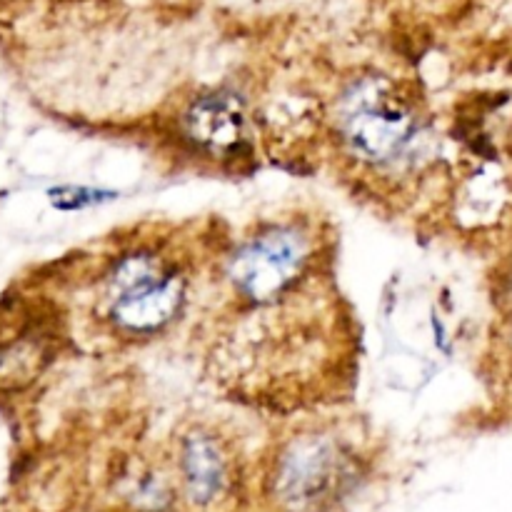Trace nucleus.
<instances>
[{
	"label": "nucleus",
	"mask_w": 512,
	"mask_h": 512,
	"mask_svg": "<svg viewBox=\"0 0 512 512\" xmlns=\"http://www.w3.org/2000/svg\"><path fill=\"white\" fill-rule=\"evenodd\" d=\"M340 128L353 153L378 165L413 155L420 138V123L410 105L383 80H363L345 95Z\"/></svg>",
	"instance_id": "1"
},
{
	"label": "nucleus",
	"mask_w": 512,
	"mask_h": 512,
	"mask_svg": "<svg viewBox=\"0 0 512 512\" xmlns=\"http://www.w3.org/2000/svg\"><path fill=\"white\" fill-rule=\"evenodd\" d=\"M183 278L148 253L128 255L110 280V315L128 333H155L178 313Z\"/></svg>",
	"instance_id": "2"
},
{
	"label": "nucleus",
	"mask_w": 512,
	"mask_h": 512,
	"mask_svg": "<svg viewBox=\"0 0 512 512\" xmlns=\"http://www.w3.org/2000/svg\"><path fill=\"white\" fill-rule=\"evenodd\" d=\"M310 258L308 240L295 228H270L250 238L230 263L240 295L265 303L283 293Z\"/></svg>",
	"instance_id": "3"
},
{
	"label": "nucleus",
	"mask_w": 512,
	"mask_h": 512,
	"mask_svg": "<svg viewBox=\"0 0 512 512\" xmlns=\"http://www.w3.org/2000/svg\"><path fill=\"white\" fill-rule=\"evenodd\" d=\"M343 475V455L325 438H308L285 453L278 470V490L293 508L303 510L328 498Z\"/></svg>",
	"instance_id": "4"
},
{
	"label": "nucleus",
	"mask_w": 512,
	"mask_h": 512,
	"mask_svg": "<svg viewBox=\"0 0 512 512\" xmlns=\"http://www.w3.org/2000/svg\"><path fill=\"white\" fill-rule=\"evenodd\" d=\"M185 490L195 505H210L228 488V460L210 435L193 433L183 445Z\"/></svg>",
	"instance_id": "5"
},
{
	"label": "nucleus",
	"mask_w": 512,
	"mask_h": 512,
	"mask_svg": "<svg viewBox=\"0 0 512 512\" xmlns=\"http://www.w3.org/2000/svg\"><path fill=\"white\" fill-rule=\"evenodd\" d=\"M243 125V108L238 100L225 93L203 95L195 100L188 113L190 135L215 153L235 148L243 138Z\"/></svg>",
	"instance_id": "6"
}]
</instances>
